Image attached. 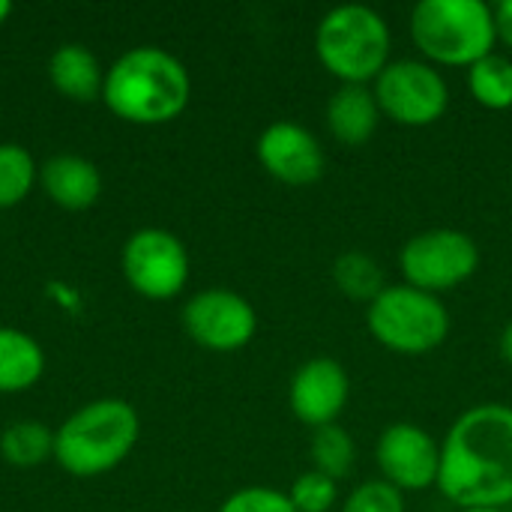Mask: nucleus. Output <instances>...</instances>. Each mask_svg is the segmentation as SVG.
<instances>
[{"label":"nucleus","mask_w":512,"mask_h":512,"mask_svg":"<svg viewBox=\"0 0 512 512\" xmlns=\"http://www.w3.org/2000/svg\"><path fill=\"white\" fill-rule=\"evenodd\" d=\"M42 366V348L30 336L0 327V393L27 390L39 381Z\"/></svg>","instance_id":"obj_17"},{"label":"nucleus","mask_w":512,"mask_h":512,"mask_svg":"<svg viewBox=\"0 0 512 512\" xmlns=\"http://www.w3.org/2000/svg\"><path fill=\"white\" fill-rule=\"evenodd\" d=\"M381 108L366 84H339L327 102V129L345 147H363L378 132Z\"/></svg>","instance_id":"obj_14"},{"label":"nucleus","mask_w":512,"mask_h":512,"mask_svg":"<svg viewBox=\"0 0 512 512\" xmlns=\"http://www.w3.org/2000/svg\"><path fill=\"white\" fill-rule=\"evenodd\" d=\"M138 441V417L120 399H102L75 411L54 435L57 462L75 477L111 471Z\"/></svg>","instance_id":"obj_5"},{"label":"nucleus","mask_w":512,"mask_h":512,"mask_svg":"<svg viewBox=\"0 0 512 512\" xmlns=\"http://www.w3.org/2000/svg\"><path fill=\"white\" fill-rule=\"evenodd\" d=\"M333 282L345 297L366 306L387 288L381 264L366 252H342L333 261Z\"/></svg>","instance_id":"obj_20"},{"label":"nucleus","mask_w":512,"mask_h":512,"mask_svg":"<svg viewBox=\"0 0 512 512\" xmlns=\"http://www.w3.org/2000/svg\"><path fill=\"white\" fill-rule=\"evenodd\" d=\"M507 512H512V507H510V510H507Z\"/></svg>","instance_id":"obj_30"},{"label":"nucleus","mask_w":512,"mask_h":512,"mask_svg":"<svg viewBox=\"0 0 512 512\" xmlns=\"http://www.w3.org/2000/svg\"><path fill=\"white\" fill-rule=\"evenodd\" d=\"M42 189L66 210H84L99 198L102 180L93 162L81 156H54L42 168Z\"/></svg>","instance_id":"obj_15"},{"label":"nucleus","mask_w":512,"mask_h":512,"mask_svg":"<svg viewBox=\"0 0 512 512\" xmlns=\"http://www.w3.org/2000/svg\"><path fill=\"white\" fill-rule=\"evenodd\" d=\"M372 339L402 357H423L450 336V312L441 297L417 291L405 282L387 285L366 309Z\"/></svg>","instance_id":"obj_6"},{"label":"nucleus","mask_w":512,"mask_h":512,"mask_svg":"<svg viewBox=\"0 0 512 512\" xmlns=\"http://www.w3.org/2000/svg\"><path fill=\"white\" fill-rule=\"evenodd\" d=\"M435 489L456 510H510V405L483 402L453 420L441 441V474Z\"/></svg>","instance_id":"obj_1"},{"label":"nucleus","mask_w":512,"mask_h":512,"mask_svg":"<svg viewBox=\"0 0 512 512\" xmlns=\"http://www.w3.org/2000/svg\"><path fill=\"white\" fill-rule=\"evenodd\" d=\"M186 66L162 48H132L105 75L108 108L129 123L174 120L189 102Z\"/></svg>","instance_id":"obj_2"},{"label":"nucleus","mask_w":512,"mask_h":512,"mask_svg":"<svg viewBox=\"0 0 512 512\" xmlns=\"http://www.w3.org/2000/svg\"><path fill=\"white\" fill-rule=\"evenodd\" d=\"M342 512H405V495L387 480H366L351 489Z\"/></svg>","instance_id":"obj_24"},{"label":"nucleus","mask_w":512,"mask_h":512,"mask_svg":"<svg viewBox=\"0 0 512 512\" xmlns=\"http://www.w3.org/2000/svg\"><path fill=\"white\" fill-rule=\"evenodd\" d=\"M51 450H54V438L48 435V429L42 423H33V420L12 423L3 432V438H0L3 459L12 462V465H18V468L39 465Z\"/></svg>","instance_id":"obj_21"},{"label":"nucleus","mask_w":512,"mask_h":512,"mask_svg":"<svg viewBox=\"0 0 512 512\" xmlns=\"http://www.w3.org/2000/svg\"><path fill=\"white\" fill-rule=\"evenodd\" d=\"M411 39L426 63L471 69L495 51V12L483 0H420L411 12Z\"/></svg>","instance_id":"obj_4"},{"label":"nucleus","mask_w":512,"mask_h":512,"mask_svg":"<svg viewBox=\"0 0 512 512\" xmlns=\"http://www.w3.org/2000/svg\"><path fill=\"white\" fill-rule=\"evenodd\" d=\"M348 399H351V378L345 366L333 357L306 360L288 384L291 414L312 432L333 426L342 417Z\"/></svg>","instance_id":"obj_12"},{"label":"nucleus","mask_w":512,"mask_h":512,"mask_svg":"<svg viewBox=\"0 0 512 512\" xmlns=\"http://www.w3.org/2000/svg\"><path fill=\"white\" fill-rule=\"evenodd\" d=\"M393 33L387 18L363 3L330 9L315 30V54L339 84H366L387 69Z\"/></svg>","instance_id":"obj_3"},{"label":"nucleus","mask_w":512,"mask_h":512,"mask_svg":"<svg viewBox=\"0 0 512 512\" xmlns=\"http://www.w3.org/2000/svg\"><path fill=\"white\" fill-rule=\"evenodd\" d=\"M498 348H501V357H504V360L512 366V321L504 327V333H501V345H498Z\"/></svg>","instance_id":"obj_27"},{"label":"nucleus","mask_w":512,"mask_h":512,"mask_svg":"<svg viewBox=\"0 0 512 512\" xmlns=\"http://www.w3.org/2000/svg\"><path fill=\"white\" fill-rule=\"evenodd\" d=\"M309 459H312V471H318V474L339 483L357 465V444H354L351 432H345L339 423H333V426H324V429L312 432Z\"/></svg>","instance_id":"obj_19"},{"label":"nucleus","mask_w":512,"mask_h":512,"mask_svg":"<svg viewBox=\"0 0 512 512\" xmlns=\"http://www.w3.org/2000/svg\"><path fill=\"white\" fill-rule=\"evenodd\" d=\"M372 93L378 99L381 117L411 129L438 123L450 105V84L441 69L417 57L390 60L387 69L372 81Z\"/></svg>","instance_id":"obj_8"},{"label":"nucleus","mask_w":512,"mask_h":512,"mask_svg":"<svg viewBox=\"0 0 512 512\" xmlns=\"http://www.w3.org/2000/svg\"><path fill=\"white\" fill-rule=\"evenodd\" d=\"M219 512H297L288 492L267 489V486H249L234 492Z\"/></svg>","instance_id":"obj_25"},{"label":"nucleus","mask_w":512,"mask_h":512,"mask_svg":"<svg viewBox=\"0 0 512 512\" xmlns=\"http://www.w3.org/2000/svg\"><path fill=\"white\" fill-rule=\"evenodd\" d=\"M9 12H12V3H9V0H0V24H3V18H6Z\"/></svg>","instance_id":"obj_28"},{"label":"nucleus","mask_w":512,"mask_h":512,"mask_svg":"<svg viewBox=\"0 0 512 512\" xmlns=\"http://www.w3.org/2000/svg\"><path fill=\"white\" fill-rule=\"evenodd\" d=\"M468 90L477 105L489 111L512 108V57L507 54H486L468 69Z\"/></svg>","instance_id":"obj_18"},{"label":"nucleus","mask_w":512,"mask_h":512,"mask_svg":"<svg viewBox=\"0 0 512 512\" xmlns=\"http://www.w3.org/2000/svg\"><path fill=\"white\" fill-rule=\"evenodd\" d=\"M183 327L198 345L210 351H237L252 342L258 315L246 297L225 288H210L186 303Z\"/></svg>","instance_id":"obj_11"},{"label":"nucleus","mask_w":512,"mask_h":512,"mask_svg":"<svg viewBox=\"0 0 512 512\" xmlns=\"http://www.w3.org/2000/svg\"><path fill=\"white\" fill-rule=\"evenodd\" d=\"M459 512H507V510H459Z\"/></svg>","instance_id":"obj_29"},{"label":"nucleus","mask_w":512,"mask_h":512,"mask_svg":"<svg viewBox=\"0 0 512 512\" xmlns=\"http://www.w3.org/2000/svg\"><path fill=\"white\" fill-rule=\"evenodd\" d=\"M405 285L426 294H447L480 270V246L459 228H429L405 240L399 252Z\"/></svg>","instance_id":"obj_7"},{"label":"nucleus","mask_w":512,"mask_h":512,"mask_svg":"<svg viewBox=\"0 0 512 512\" xmlns=\"http://www.w3.org/2000/svg\"><path fill=\"white\" fill-rule=\"evenodd\" d=\"M33 186V159L18 144H0V207L18 204Z\"/></svg>","instance_id":"obj_22"},{"label":"nucleus","mask_w":512,"mask_h":512,"mask_svg":"<svg viewBox=\"0 0 512 512\" xmlns=\"http://www.w3.org/2000/svg\"><path fill=\"white\" fill-rule=\"evenodd\" d=\"M381 480L405 492H426L438 486L441 444L417 423H390L375 444Z\"/></svg>","instance_id":"obj_10"},{"label":"nucleus","mask_w":512,"mask_h":512,"mask_svg":"<svg viewBox=\"0 0 512 512\" xmlns=\"http://www.w3.org/2000/svg\"><path fill=\"white\" fill-rule=\"evenodd\" d=\"M288 498L297 512H330L339 504V483L309 468L291 483Z\"/></svg>","instance_id":"obj_23"},{"label":"nucleus","mask_w":512,"mask_h":512,"mask_svg":"<svg viewBox=\"0 0 512 512\" xmlns=\"http://www.w3.org/2000/svg\"><path fill=\"white\" fill-rule=\"evenodd\" d=\"M48 72H51V84L63 96L78 99V102L93 99L99 87L105 84L96 57L84 45H60L48 63Z\"/></svg>","instance_id":"obj_16"},{"label":"nucleus","mask_w":512,"mask_h":512,"mask_svg":"<svg viewBox=\"0 0 512 512\" xmlns=\"http://www.w3.org/2000/svg\"><path fill=\"white\" fill-rule=\"evenodd\" d=\"M255 153L261 168L285 186H312L324 177L327 156L321 141L294 120L270 123L261 132Z\"/></svg>","instance_id":"obj_13"},{"label":"nucleus","mask_w":512,"mask_h":512,"mask_svg":"<svg viewBox=\"0 0 512 512\" xmlns=\"http://www.w3.org/2000/svg\"><path fill=\"white\" fill-rule=\"evenodd\" d=\"M495 12V33L498 42H504L512 51V0H501L498 6H492Z\"/></svg>","instance_id":"obj_26"},{"label":"nucleus","mask_w":512,"mask_h":512,"mask_svg":"<svg viewBox=\"0 0 512 512\" xmlns=\"http://www.w3.org/2000/svg\"><path fill=\"white\" fill-rule=\"evenodd\" d=\"M123 270L138 294L150 300H171L189 279V255L174 234L144 228L129 237L123 249Z\"/></svg>","instance_id":"obj_9"}]
</instances>
